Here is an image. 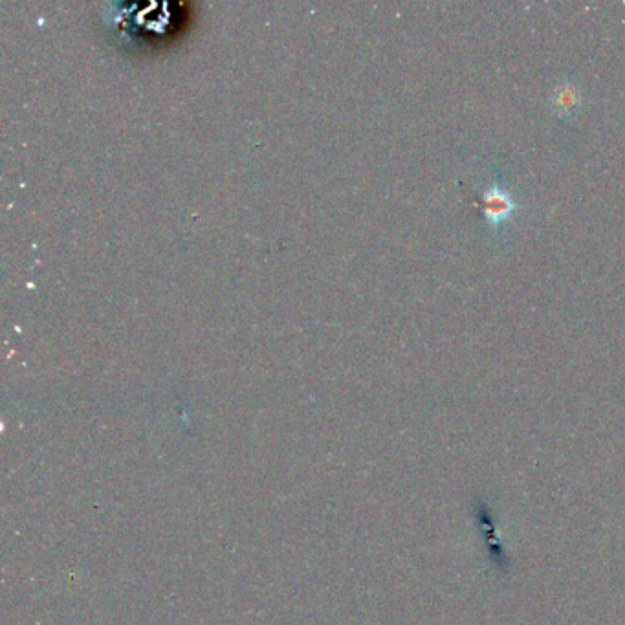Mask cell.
Returning <instances> with one entry per match:
<instances>
[{"label":"cell","instance_id":"6da1fadb","mask_svg":"<svg viewBox=\"0 0 625 625\" xmlns=\"http://www.w3.org/2000/svg\"><path fill=\"white\" fill-rule=\"evenodd\" d=\"M479 208L483 213L486 228L495 239H499L501 228L514 219L523 206L514 197V193L501 182V178L495 176L483 187Z\"/></svg>","mask_w":625,"mask_h":625},{"label":"cell","instance_id":"7a4b0ae2","mask_svg":"<svg viewBox=\"0 0 625 625\" xmlns=\"http://www.w3.org/2000/svg\"><path fill=\"white\" fill-rule=\"evenodd\" d=\"M549 105L560 120H572L583 109L585 98L574 81L563 79L550 90Z\"/></svg>","mask_w":625,"mask_h":625}]
</instances>
